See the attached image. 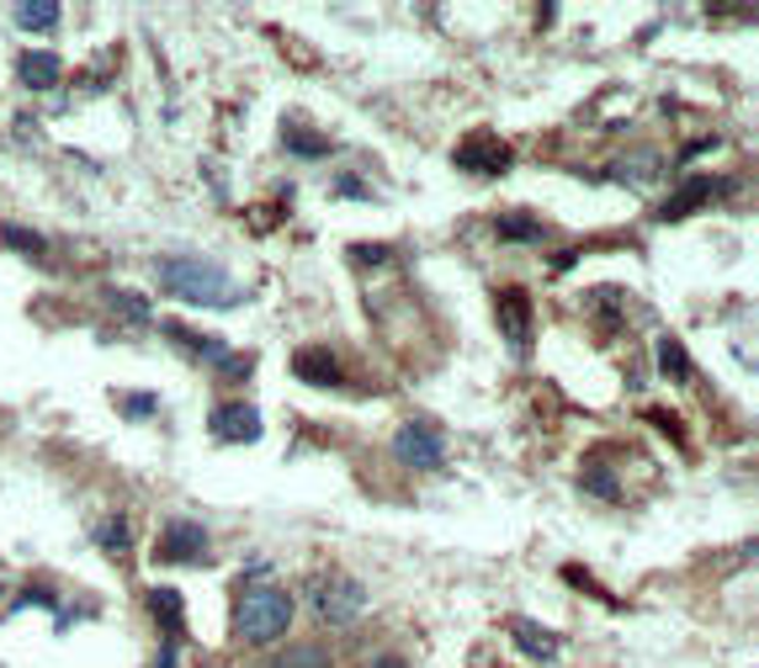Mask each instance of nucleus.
<instances>
[{"label": "nucleus", "instance_id": "nucleus-1", "mask_svg": "<svg viewBox=\"0 0 759 668\" xmlns=\"http://www.w3.org/2000/svg\"><path fill=\"white\" fill-rule=\"evenodd\" d=\"M160 286L181 297V303H192V308H240L245 303V286H234L223 276V265L213 261H196V255H175V261L160 265Z\"/></svg>", "mask_w": 759, "mask_h": 668}, {"label": "nucleus", "instance_id": "nucleus-2", "mask_svg": "<svg viewBox=\"0 0 759 668\" xmlns=\"http://www.w3.org/2000/svg\"><path fill=\"white\" fill-rule=\"evenodd\" d=\"M287 626H293V599L282 589H250L234 605V637L240 642H276Z\"/></svg>", "mask_w": 759, "mask_h": 668}, {"label": "nucleus", "instance_id": "nucleus-3", "mask_svg": "<svg viewBox=\"0 0 759 668\" xmlns=\"http://www.w3.org/2000/svg\"><path fill=\"white\" fill-rule=\"evenodd\" d=\"M308 599H314V616L330 620V626H351L367 610V589L351 573H318V578H308Z\"/></svg>", "mask_w": 759, "mask_h": 668}, {"label": "nucleus", "instance_id": "nucleus-4", "mask_svg": "<svg viewBox=\"0 0 759 668\" xmlns=\"http://www.w3.org/2000/svg\"><path fill=\"white\" fill-rule=\"evenodd\" d=\"M393 452H398V462L404 467H419V473H431V467H442L446 456V441L436 425H425V419H409V425H398V435H393Z\"/></svg>", "mask_w": 759, "mask_h": 668}, {"label": "nucleus", "instance_id": "nucleus-5", "mask_svg": "<svg viewBox=\"0 0 759 668\" xmlns=\"http://www.w3.org/2000/svg\"><path fill=\"white\" fill-rule=\"evenodd\" d=\"M208 557V530L196 520H171L165 525V536H160V547H154V563H202Z\"/></svg>", "mask_w": 759, "mask_h": 668}, {"label": "nucleus", "instance_id": "nucleus-6", "mask_svg": "<svg viewBox=\"0 0 759 668\" xmlns=\"http://www.w3.org/2000/svg\"><path fill=\"white\" fill-rule=\"evenodd\" d=\"M494 318H499L505 340L520 351V345L532 340V292H526V286H499V292H494Z\"/></svg>", "mask_w": 759, "mask_h": 668}, {"label": "nucleus", "instance_id": "nucleus-7", "mask_svg": "<svg viewBox=\"0 0 759 668\" xmlns=\"http://www.w3.org/2000/svg\"><path fill=\"white\" fill-rule=\"evenodd\" d=\"M213 435H219V441H240V446H250V441L266 435V425H261V414H255L250 404H223V408H213Z\"/></svg>", "mask_w": 759, "mask_h": 668}, {"label": "nucleus", "instance_id": "nucleus-8", "mask_svg": "<svg viewBox=\"0 0 759 668\" xmlns=\"http://www.w3.org/2000/svg\"><path fill=\"white\" fill-rule=\"evenodd\" d=\"M59 74H64V59L49 53V48H32L17 59V80H22L27 91H53L59 85Z\"/></svg>", "mask_w": 759, "mask_h": 668}, {"label": "nucleus", "instance_id": "nucleus-9", "mask_svg": "<svg viewBox=\"0 0 759 668\" xmlns=\"http://www.w3.org/2000/svg\"><path fill=\"white\" fill-rule=\"evenodd\" d=\"M293 372H297L303 382H314V387H341V382H345L341 361L330 356V351H318V345L297 351V356H293Z\"/></svg>", "mask_w": 759, "mask_h": 668}, {"label": "nucleus", "instance_id": "nucleus-10", "mask_svg": "<svg viewBox=\"0 0 759 668\" xmlns=\"http://www.w3.org/2000/svg\"><path fill=\"white\" fill-rule=\"evenodd\" d=\"M510 149H505V143H494V139H473V143H463V149H457V165L463 170H484V175H505V170H510Z\"/></svg>", "mask_w": 759, "mask_h": 668}, {"label": "nucleus", "instance_id": "nucleus-11", "mask_svg": "<svg viewBox=\"0 0 759 668\" xmlns=\"http://www.w3.org/2000/svg\"><path fill=\"white\" fill-rule=\"evenodd\" d=\"M711 191H717V181H711V175H696V181H690V186H680V196H669V202H664V223H680V217L686 213H696V208H701V202H707Z\"/></svg>", "mask_w": 759, "mask_h": 668}, {"label": "nucleus", "instance_id": "nucleus-12", "mask_svg": "<svg viewBox=\"0 0 759 668\" xmlns=\"http://www.w3.org/2000/svg\"><path fill=\"white\" fill-rule=\"evenodd\" d=\"M171 340L192 345V356H196V361H208V366H223V372H229V345H223V340H208V334L186 330V324H171Z\"/></svg>", "mask_w": 759, "mask_h": 668}, {"label": "nucleus", "instance_id": "nucleus-13", "mask_svg": "<svg viewBox=\"0 0 759 668\" xmlns=\"http://www.w3.org/2000/svg\"><path fill=\"white\" fill-rule=\"evenodd\" d=\"M59 0H22L11 17H17V27H27V32H49V27H59Z\"/></svg>", "mask_w": 759, "mask_h": 668}, {"label": "nucleus", "instance_id": "nucleus-14", "mask_svg": "<svg viewBox=\"0 0 759 668\" xmlns=\"http://www.w3.org/2000/svg\"><path fill=\"white\" fill-rule=\"evenodd\" d=\"M494 229H499V239H510V244H520V239H526V244H542V239H547V229H542L532 213H505Z\"/></svg>", "mask_w": 759, "mask_h": 668}, {"label": "nucleus", "instance_id": "nucleus-15", "mask_svg": "<svg viewBox=\"0 0 759 668\" xmlns=\"http://www.w3.org/2000/svg\"><path fill=\"white\" fill-rule=\"evenodd\" d=\"M271 668H335V664H330V652H324V647L297 642V647H282Z\"/></svg>", "mask_w": 759, "mask_h": 668}, {"label": "nucleus", "instance_id": "nucleus-16", "mask_svg": "<svg viewBox=\"0 0 759 668\" xmlns=\"http://www.w3.org/2000/svg\"><path fill=\"white\" fill-rule=\"evenodd\" d=\"M515 642L526 647L532 658H542V664L558 652V637H553V631H542V626H532V620H515Z\"/></svg>", "mask_w": 759, "mask_h": 668}, {"label": "nucleus", "instance_id": "nucleus-17", "mask_svg": "<svg viewBox=\"0 0 759 668\" xmlns=\"http://www.w3.org/2000/svg\"><path fill=\"white\" fill-rule=\"evenodd\" d=\"M149 610H154V620L165 626V637L175 642V631H181V595H175V589H154V595H149Z\"/></svg>", "mask_w": 759, "mask_h": 668}, {"label": "nucleus", "instance_id": "nucleus-18", "mask_svg": "<svg viewBox=\"0 0 759 668\" xmlns=\"http://www.w3.org/2000/svg\"><path fill=\"white\" fill-rule=\"evenodd\" d=\"M287 149H293V154H303V160H324V154H330L335 143L318 139V133H303L297 122H287Z\"/></svg>", "mask_w": 759, "mask_h": 668}, {"label": "nucleus", "instance_id": "nucleus-19", "mask_svg": "<svg viewBox=\"0 0 759 668\" xmlns=\"http://www.w3.org/2000/svg\"><path fill=\"white\" fill-rule=\"evenodd\" d=\"M0 244H6V250H22V255H43V250H49V239L32 234V229H17V223L0 229Z\"/></svg>", "mask_w": 759, "mask_h": 668}, {"label": "nucleus", "instance_id": "nucleus-20", "mask_svg": "<svg viewBox=\"0 0 759 668\" xmlns=\"http://www.w3.org/2000/svg\"><path fill=\"white\" fill-rule=\"evenodd\" d=\"M659 366H664V377L686 382V377H690V361H686V345H680V340H659Z\"/></svg>", "mask_w": 759, "mask_h": 668}, {"label": "nucleus", "instance_id": "nucleus-21", "mask_svg": "<svg viewBox=\"0 0 759 668\" xmlns=\"http://www.w3.org/2000/svg\"><path fill=\"white\" fill-rule=\"evenodd\" d=\"M97 542L107 551H128V520H101L97 525Z\"/></svg>", "mask_w": 759, "mask_h": 668}, {"label": "nucleus", "instance_id": "nucleus-22", "mask_svg": "<svg viewBox=\"0 0 759 668\" xmlns=\"http://www.w3.org/2000/svg\"><path fill=\"white\" fill-rule=\"evenodd\" d=\"M393 261L388 244H351V265H383Z\"/></svg>", "mask_w": 759, "mask_h": 668}, {"label": "nucleus", "instance_id": "nucleus-23", "mask_svg": "<svg viewBox=\"0 0 759 668\" xmlns=\"http://www.w3.org/2000/svg\"><path fill=\"white\" fill-rule=\"evenodd\" d=\"M107 297H112V303H123V313H128V318H149V303H144V297H139V292H118V286H112Z\"/></svg>", "mask_w": 759, "mask_h": 668}, {"label": "nucleus", "instance_id": "nucleus-24", "mask_svg": "<svg viewBox=\"0 0 759 668\" xmlns=\"http://www.w3.org/2000/svg\"><path fill=\"white\" fill-rule=\"evenodd\" d=\"M585 488L600 494V499H616V477H606V473H585Z\"/></svg>", "mask_w": 759, "mask_h": 668}, {"label": "nucleus", "instance_id": "nucleus-25", "mask_svg": "<svg viewBox=\"0 0 759 668\" xmlns=\"http://www.w3.org/2000/svg\"><path fill=\"white\" fill-rule=\"evenodd\" d=\"M648 419H654V425H664V429H669V435H675V441H686V425H680L675 414H664V408H654Z\"/></svg>", "mask_w": 759, "mask_h": 668}, {"label": "nucleus", "instance_id": "nucleus-26", "mask_svg": "<svg viewBox=\"0 0 759 668\" xmlns=\"http://www.w3.org/2000/svg\"><path fill=\"white\" fill-rule=\"evenodd\" d=\"M17 605H43V610H59V599L43 595V589H27V595H17Z\"/></svg>", "mask_w": 759, "mask_h": 668}, {"label": "nucleus", "instance_id": "nucleus-27", "mask_svg": "<svg viewBox=\"0 0 759 668\" xmlns=\"http://www.w3.org/2000/svg\"><path fill=\"white\" fill-rule=\"evenodd\" d=\"M123 414H133V419H139V414H154V398H149V393H144V398H128Z\"/></svg>", "mask_w": 759, "mask_h": 668}, {"label": "nucleus", "instance_id": "nucleus-28", "mask_svg": "<svg viewBox=\"0 0 759 668\" xmlns=\"http://www.w3.org/2000/svg\"><path fill=\"white\" fill-rule=\"evenodd\" d=\"M372 668H409V664H398V658H377Z\"/></svg>", "mask_w": 759, "mask_h": 668}]
</instances>
